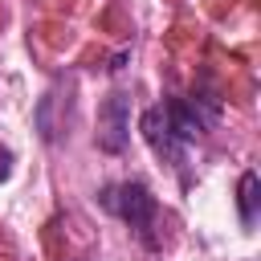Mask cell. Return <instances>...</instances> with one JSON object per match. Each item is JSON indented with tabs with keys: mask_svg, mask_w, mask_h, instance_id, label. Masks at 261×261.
Returning <instances> with one entry per match:
<instances>
[{
	"mask_svg": "<svg viewBox=\"0 0 261 261\" xmlns=\"http://www.w3.org/2000/svg\"><path fill=\"white\" fill-rule=\"evenodd\" d=\"M8 175H12V151H8V147H0V184H4Z\"/></svg>",
	"mask_w": 261,
	"mask_h": 261,
	"instance_id": "obj_6",
	"label": "cell"
},
{
	"mask_svg": "<svg viewBox=\"0 0 261 261\" xmlns=\"http://www.w3.org/2000/svg\"><path fill=\"white\" fill-rule=\"evenodd\" d=\"M139 130H143L147 147H151L159 159H167L171 167H179V163H184V147H188V143H179V139H175V130H171V122H167L163 106H151V110H143V118H139Z\"/></svg>",
	"mask_w": 261,
	"mask_h": 261,
	"instance_id": "obj_3",
	"label": "cell"
},
{
	"mask_svg": "<svg viewBox=\"0 0 261 261\" xmlns=\"http://www.w3.org/2000/svg\"><path fill=\"white\" fill-rule=\"evenodd\" d=\"M163 114H167V122H171V130H175L179 143H196V139L204 135V118H200L196 102L171 98V102H163Z\"/></svg>",
	"mask_w": 261,
	"mask_h": 261,
	"instance_id": "obj_4",
	"label": "cell"
},
{
	"mask_svg": "<svg viewBox=\"0 0 261 261\" xmlns=\"http://www.w3.org/2000/svg\"><path fill=\"white\" fill-rule=\"evenodd\" d=\"M257 200H261L257 171H241V179H237V208H241V224L245 228H253V220H257Z\"/></svg>",
	"mask_w": 261,
	"mask_h": 261,
	"instance_id": "obj_5",
	"label": "cell"
},
{
	"mask_svg": "<svg viewBox=\"0 0 261 261\" xmlns=\"http://www.w3.org/2000/svg\"><path fill=\"white\" fill-rule=\"evenodd\" d=\"M102 208L106 212H114V216H122L147 245H155L151 241V228H155V216H159V204H155V196H151V188L147 184H139V179H122V184H110L106 192H102Z\"/></svg>",
	"mask_w": 261,
	"mask_h": 261,
	"instance_id": "obj_1",
	"label": "cell"
},
{
	"mask_svg": "<svg viewBox=\"0 0 261 261\" xmlns=\"http://www.w3.org/2000/svg\"><path fill=\"white\" fill-rule=\"evenodd\" d=\"M126 139H130V94L114 90L98 106V147L106 155H118L126 151Z\"/></svg>",
	"mask_w": 261,
	"mask_h": 261,
	"instance_id": "obj_2",
	"label": "cell"
}]
</instances>
